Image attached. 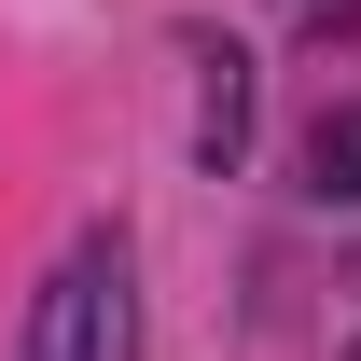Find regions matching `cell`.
<instances>
[{
    "instance_id": "obj_3",
    "label": "cell",
    "mask_w": 361,
    "mask_h": 361,
    "mask_svg": "<svg viewBox=\"0 0 361 361\" xmlns=\"http://www.w3.org/2000/svg\"><path fill=\"white\" fill-rule=\"evenodd\" d=\"M306 195L319 209H361V97H334V111L306 126Z\"/></svg>"
},
{
    "instance_id": "obj_2",
    "label": "cell",
    "mask_w": 361,
    "mask_h": 361,
    "mask_svg": "<svg viewBox=\"0 0 361 361\" xmlns=\"http://www.w3.org/2000/svg\"><path fill=\"white\" fill-rule=\"evenodd\" d=\"M250 153V56H209V97H195V167H236Z\"/></svg>"
},
{
    "instance_id": "obj_4",
    "label": "cell",
    "mask_w": 361,
    "mask_h": 361,
    "mask_svg": "<svg viewBox=\"0 0 361 361\" xmlns=\"http://www.w3.org/2000/svg\"><path fill=\"white\" fill-rule=\"evenodd\" d=\"M348 361H361V348H348Z\"/></svg>"
},
{
    "instance_id": "obj_1",
    "label": "cell",
    "mask_w": 361,
    "mask_h": 361,
    "mask_svg": "<svg viewBox=\"0 0 361 361\" xmlns=\"http://www.w3.org/2000/svg\"><path fill=\"white\" fill-rule=\"evenodd\" d=\"M14 361H139V264H126V236H70V264L42 278Z\"/></svg>"
}]
</instances>
